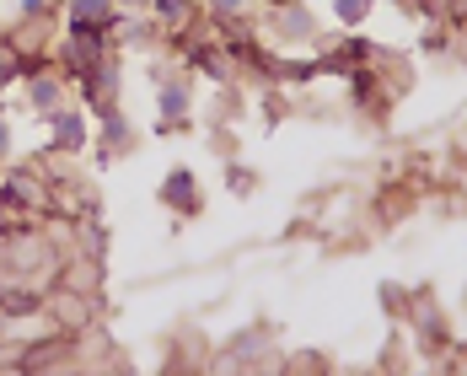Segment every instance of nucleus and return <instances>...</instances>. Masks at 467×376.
Returning a JSON list of instances; mask_svg holds the SVG:
<instances>
[{"instance_id": "obj_1", "label": "nucleus", "mask_w": 467, "mask_h": 376, "mask_svg": "<svg viewBox=\"0 0 467 376\" xmlns=\"http://www.w3.org/2000/svg\"><path fill=\"white\" fill-rule=\"evenodd\" d=\"M22 92H27V108H33L38 119H48L54 108H65L70 87H65V76H59V70H48V65H38V59H27V54H22Z\"/></svg>"}, {"instance_id": "obj_2", "label": "nucleus", "mask_w": 467, "mask_h": 376, "mask_svg": "<svg viewBox=\"0 0 467 376\" xmlns=\"http://www.w3.org/2000/svg\"><path fill=\"white\" fill-rule=\"evenodd\" d=\"M59 54H65V70L87 76L92 65H102V59H108V27H70Z\"/></svg>"}, {"instance_id": "obj_3", "label": "nucleus", "mask_w": 467, "mask_h": 376, "mask_svg": "<svg viewBox=\"0 0 467 376\" xmlns=\"http://www.w3.org/2000/svg\"><path fill=\"white\" fill-rule=\"evenodd\" d=\"M156 113H161V130H183L188 113H193V87H188L183 76L178 81H156Z\"/></svg>"}, {"instance_id": "obj_4", "label": "nucleus", "mask_w": 467, "mask_h": 376, "mask_svg": "<svg viewBox=\"0 0 467 376\" xmlns=\"http://www.w3.org/2000/svg\"><path fill=\"white\" fill-rule=\"evenodd\" d=\"M269 27L280 33L285 44H306V38H317V16H312L306 5H296V0L269 5Z\"/></svg>"}, {"instance_id": "obj_5", "label": "nucleus", "mask_w": 467, "mask_h": 376, "mask_svg": "<svg viewBox=\"0 0 467 376\" xmlns=\"http://www.w3.org/2000/svg\"><path fill=\"white\" fill-rule=\"evenodd\" d=\"M44 124H48V135H54V145H59V151H81V145H87V135H92V124H87V108H76V102L54 108Z\"/></svg>"}, {"instance_id": "obj_6", "label": "nucleus", "mask_w": 467, "mask_h": 376, "mask_svg": "<svg viewBox=\"0 0 467 376\" xmlns=\"http://www.w3.org/2000/svg\"><path fill=\"white\" fill-rule=\"evenodd\" d=\"M161 204H167V210H178V215H199L204 193H199V183H193V172H188V167H172V172L161 178Z\"/></svg>"}, {"instance_id": "obj_7", "label": "nucleus", "mask_w": 467, "mask_h": 376, "mask_svg": "<svg viewBox=\"0 0 467 376\" xmlns=\"http://www.w3.org/2000/svg\"><path fill=\"white\" fill-rule=\"evenodd\" d=\"M65 27H108L119 22V0H65Z\"/></svg>"}, {"instance_id": "obj_8", "label": "nucleus", "mask_w": 467, "mask_h": 376, "mask_svg": "<svg viewBox=\"0 0 467 376\" xmlns=\"http://www.w3.org/2000/svg\"><path fill=\"white\" fill-rule=\"evenodd\" d=\"M0 204L33 210V204H44V183H38L33 172H5V178H0Z\"/></svg>"}, {"instance_id": "obj_9", "label": "nucleus", "mask_w": 467, "mask_h": 376, "mask_svg": "<svg viewBox=\"0 0 467 376\" xmlns=\"http://www.w3.org/2000/svg\"><path fill=\"white\" fill-rule=\"evenodd\" d=\"M193 5H199V0H150V11H145V16H150V22H156L167 38H172V33H188V22H193Z\"/></svg>"}, {"instance_id": "obj_10", "label": "nucleus", "mask_w": 467, "mask_h": 376, "mask_svg": "<svg viewBox=\"0 0 467 376\" xmlns=\"http://www.w3.org/2000/svg\"><path fill=\"white\" fill-rule=\"evenodd\" d=\"M97 119H102V130H97L102 151H130V145H135V124L124 119V108H108V113H97Z\"/></svg>"}, {"instance_id": "obj_11", "label": "nucleus", "mask_w": 467, "mask_h": 376, "mask_svg": "<svg viewBox=\"0 0 467 376\" xmlns=\"http://www.w3.org/2000/svg\"><path fill=\"white\" fill-rule=\"evenodd\" d=\"M253 11H258V0H204V16L221 27H242Z\"/></svg>"}, {"instance_id": "obj_12", "label": "nucleus", "mask_w": 467, "mask_h": 376, "mask_svg": "<svg viewBox=\"0 0 467 376\" xmlns=\"http://www.w3.org/2000/svg\"><path fill=\"white\" fill-rule=\"evenodd\" d=\"M327 11H333V22H338V27H349V33H355V27L376 11V0H327Z\"/></svg>"}, {"instance_id": "obj_13", "label": "nucleus", "mask_w": 467, "mask_h": 376, "mask_svg": "<svg viewBox=\"0 0 467 376\" xmlns=\"http://www.w3.org/2000/svg\"><path fill=\"white\" fill-rule=\"evenodd\" d=\"M16 76H22V48H16L11 33H0V92H5Z\"/></svg>"}, {"instance_id": "obj_14", "label": "nucleus", "mask_w": 467, "mask_h": 376, "mask_svg": "<svg viewBox=\"0 0 467 376\" xmlns=\"http://www.w3.org/2000/svg\"><path fill=\"white\" fill-rule=\"evenodd\" d=\"M81 253L102 264V253H108V232H102V221H92V226H81Z\"/></svg>"}, {"instance_id": "obj_15", "label": "nucleus", "mask_w": 467, "mask_h": 376, "mask_svg": "<svg viewBox=\"0 0 467 376\" xmlns=\"http://www.w3.org/2000/svg\"><path fill=\"white\" fill-rule=\"evenodd\" d=\"M333 59H338V65H366V59H371V44H366V38H344V44L333 48Z\"/></svg>"}, {"instance_id": "obj_16", "label": "nucleus", "mask_w": 467, "mask_h": 376, "mask_svg": "<svg viewBox=\"0 0 467 376\" xmlns=\"http://www.w3.org/2000/svg\"><path fill=\"white\" fill-rule=\"evenodd\" d=\"M16 16H54L48 0H16Z\"/></svg>"}, {"instance_id": "obj_17", "label": "nucleus", "mask_w": 467, "mask_h": 376, "mask_svg": "<svg viewBox=\"0 0 467 376\" xmlns=\"http://www.w3.org/2000/svg\"><path fill=\"white\" fill-rule=\"evenodd\" d=\"M11 141H16V135H11V119H5V113H0V162H5V156H11Z\"/></svg>"}, {"instance_id": "obj_18", "label": "nucleus", "mask_w": 467, "mask_h": 376, "mask_svg": "<svg viewBox=\"0 0 467 376\" xmlns=\"http://www.w3.org/2000/svg\"><path fill=\"white\" fill-rule=\"evenodd\" d=\"M119 11H130V16H145V11H150V0H119Z\"/></svg>"}, {"instance_id": "obj_19", "label": "nucleus", "mask_w": 467, "mask_h": 376, "mask_svg": "<svg viewBox=\"0 0 467 376\" xmlns=\"http://www.w3.org/2000/svg\"><path fill=\"white\" fill-rule=\"evenodd\" d=\"M258 5H280V0H258Z\"/></svg>"}, {"instance_id": "obj_20", "label": "nucleus", "mask_w": 467, "mask_h": 376, "mask_svg": "<svg viewBox=\"0 0 467 376\" xmlns=\"http://www.w3.org/2000/svg\"><path fill=\"white\" fill-rule=\"evenodd\" d=\"M0 113H5V108H0Z\"/></svg>"}]
</instances>
